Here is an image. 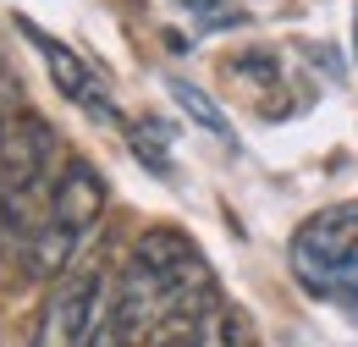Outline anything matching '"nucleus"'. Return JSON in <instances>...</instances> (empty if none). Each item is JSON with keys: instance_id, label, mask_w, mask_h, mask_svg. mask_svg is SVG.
Here are the masks:
<instances>
[{"instance_id": "1a4fd4ad", "label": "nucleus", "mask_w": 358, "mask_h": 347, "mask_svg": "<svg viewBox=\"0 0 358 347\" xmlns=\"http://www.w3.org/2000/svg\"><path fill=\"white\" fill-rule=\"evenodd\" d=\"M193 17H199V28H237L243 22V6L237 0H182Z\"/></svg>"}, {"instance_id": "0eeeda50", "label": "nucleus", "mask_w": 358, "mask_h": 347, "mask_svg": "<svg viewBox=\"0 0 358 347\" xmlns=\"http://www.w3.org/2000/svg\"><path fill=\"white\" fill-rule=\"evenodd\" d=\"M171 99H177V105H182V111H187V116H193V122H199L204 132H215V138H231V122H226V111L215 105V99H210V94H204V88H193L187 78H171Z\"/></svg>"}, {"instance_id": "6e6552de", "label": "nucleus", "mask_w": 358, "mask_h": 347, "mask_svg": "<svg viewBox=\"0 0 358 347\" xmlns=\"http://www.w3.org/2000/svg\"><path fill=\"white\" fill-rule=\"evenodd\" d=\"M127 138H133V155L149 166L155 176H171V155H166V132H155V122L143 116V127H127Z\"/></svg>"}, {"instance_id": "39448f33", "label": "nucleus", "mask_w": 358, "mask_h": 347, "mask_svg": "<svg viewBox=\"0 0 358 347\" xmlns=\"http://www.w3.org/2000/svg\"><path fill=\"white\" fill-rule=\"evenodd\" d=\"M17 28H22V39L45 55V66H50V78H55V88H61V94H66L78 111H89V116H99V122H122V116H116L110 88L99 83V72H94L78 50H66L61 39H50L45 28H39V22H28V17H17Z\"/></svg>"}, {"instance_id": "f8f14e48", "label": "nucleus", "mask_w": 358, "mask_h": 347, "mask_svg": "<svg viewBox=\"0 0 358 347\" xmlns=\"http://www.w3.org/2000/svg\"><path fill=\"white\" fill-rule=\"evenodd\" d=\"M0 132H6V111H0Z\"/></svg>"}, {"instance_id": "9d476101", "label": "nucleus", "mask_w": 358, "mask_h": 347, "mask_svg": "<svg viewBox=\"0 0 358 347\" xmlns=\"http://www.w3.org/2000/svg\"><path fill=\"white\" fill-rule=\"evenodd\" d=\"M83 347H127V337H122V325H116V314H110V304H105V314L94 320V331L83 337Z\"/></svg>"}, {"instance_id": "f257e3e1", "label": "nucleus", "mask_w": 358, "mask_h": 347, "mask_svg": "<svg viewBox=\"0 0 358 347\" xmlns=\"http://www.w3.org/2000/svg\"><path fill=\"white\" fill-rule=\"evenodd\" d=\"M55 132L45 116L17 111L0 132V264H22L34 232L45 226L55 193Z\"/></svg>"}, {"instance_id": "7ed1b4c3", "label": "nucleus", "mask_w": 358, "mask_h": 347, "mask_svg": "<svg viewBox=\"0 0 358 347\" xmlns=\"http://www.w3.org/2000/svg\"><path fill=\"white\" fill-rule=\"evenodd\" d=\"M105 264H72L50 298L39 304L34 320V347H83V337L94 331V320L105 314Z\"/></svg>"}, {"instance_id": "f03ea898", "label": "nucleus", "mask_w": 358, "mask_h": 347, "mask_svg": "<svg viewBox=\"0 0 358 347\" xmlns=\"http://www.w3.org/2000/svg\"><path fill=\"white\" fill-rule=\"evenodd\" d=\"M99 220H105V182H99V171H94L89 160H66L61 176H55V193H50L45 226H39L34 243H28L22 276L61 281V276L78 264V254L89 248Z\"/></svg>"}, {"instance_id": "423d86ee", "label": "nucleus", "mask_w": 358, "mask_h": 347, "mask_svg": "<svg viewBox=\"0 0 358 347\" xmlns=\"http://www.w3.org/2000/svg\"><path fill=\"white\" fill-rule=\"evenodd\" d=\"M193 347H254V325L237 309L215 304L199 325H193Z\"/></svg>"}, {"instance_id": "9b49d317", "label": "nucleus", "mask_w": 358, "mask_h": 347, "mask_svg": "<svg viewBox=\"0 0 358 347\" xmlns=\"http://www.w3.org/2000/svg\"><path fill=\"white\" fill-rule=\"evenodd\" d=\"M149 347H193V325H166L160 337H149Z\"/></svg>"}, {"instance_id": "20e7f679", "label": "nucleus", "mask_w": 358, "mask_h": 347, "mask_svg": "<svg viewBox=\"0 0 358 347\" xmlns=\"http://www.w3.org/2000/svg\"><path fill=\"white\" fill-rule=\"evenodd\" d=\"M292 264L303 281H325L336 270L358 264V199L314 210L298 232H292Z\"/></svg>"}]
</instances>
